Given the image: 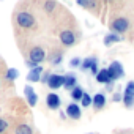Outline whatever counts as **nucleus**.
Wrapping results in <instances>:
<instances>
[{
  "label": "nucleus",
  "instance_id": "obj_1",
  "mask_svg": "<svg viewBox=\"0 0 134 134\" xmlns=\"http://www.w3.org/2000/svg\"><path fill=\"white\" fill-rule=\"evenodd\" d=\"M16 22L22 29H32L35 25V18L27 11H21V13L16 14Z\"/></svg>",
  "mask_w": 134,
  "mask_h": 134
},
{
  "label": "nucleus",
  "instance_id": "obj_2",
  "mask_svg": "<svg viewBox=\"0 0 134 134\" xmlns=\"http://www.w3.org/2000/svg\"><path fill=\"white\" fill-rule=\"evenodd\" d=\"M123 103L128 107H131L134 104V82H128L126 90H125V95H123Z\"/></svg>",
  "mask_w": 134,
  "mask_h": 134
},
{
  "label": "nucleus",
  "instance_id": "obj_3",
  "mask_svg": "<svg viewBox=\"0 0 134 134\" xmlns=\"http://www.w3.org/2000/svg\"><path fill=\"white\" fill-rule=\"evenodd\" d=\"M107 71H109V76H110V81H114V79H118V77H121L123 74H125V71H123V66L118 63V62H114L109 68H107Z\"/></svg>",
  "mask_w": 134,
  "mask_h": 134
},
{
  "label": "nucleus",
  "instance_id": "obj_4",
  "mask_svg": "<svg viewBox=\"0 0 134 134\" xmlns=\"http://www.w3.org/2000/svg\"><path fill=\"white\" fill-rule=\"evenodd\" d=\"M44 57H46V54H44L43 47H33V49L30 51V54H29V60L33 62L35 65L41 63V62L44 60Z\"/></svg>",
  "mask_w": 134,
  "mask_h": 134
},
{
  "label": "nucleus",
  "instance_id": "obj_5",
  "mask_svg": "<svg viewBox=\"0 0 134 134\" xmlns=\"http://www.w3.org/2000/svg\"><path fill=\"white\" fill-rule=\"evenodd\" d=\"M128 27H129V22H128V19H125V18H117V19L112 22V29H114V32H117V33H125V32L128 30Z\"/></svg>",
  "mask_w": 134,
  "mask_h": 134
},
{
  "label": "nucleus",
  "instance_id": "obj_6",
  "mask_svg": "<svg viewBox=\"0 0 134 134\" xmlns=\"http://www.w3.org/2000/svg\"><path fill=\"white\" fill-rule=\"evenodd\" d=\"M63 84H65V76H60V74H51V77L47 81V85L52 90H57V88L63 87Z\"/></svg>",
  "mask_w": 134,
  "mask_h": 134
},
{
  "label": "nucleus",
  "instance_id": "obj_7",
  "mask_svg": "<svg viewBox=\"0 0 134 134\" xmlns=\"http://www.w3.org/2000/svg\"><path fill=\"white\" fill-rule=\"evenodd\" d=\"M60 41L65 44V46H73L76 43V35L71 32V30H63L60 33Z\"/></svg>",
  "mask_w": 134,
  "mask_h": 134
},
{
  "label": "nucleus",
  "instance_id": "obj_8",
  "mask_svg": "<svg viewBox=\"0 0 134 134\" xmlns=\"http://www.w3.org/2000/svg\"><path fill=\"white\" fill-rule=\"evenodd\" d=\"M24 93H25V98H27V103H29V106H36V103H38V96H36V92L30 87V85H27L25 88H24Z\"/></svg>",
  "mask_w": 134,
  "mask_h": 134
},
{
  "label": "nucleus",
  "instance_id": "obj_9",
  "mask_svg": "<svg viewBox=\"0 0 134 134\" xmlns=\"http://www.w3.org/2000/svg\"><path fill=\"white\" fill-rule=\"evenodd\" d=\"M66 115L73 120H79L81 118V107L77 104H68V107H66Z\"/></svg>",
  "mask_w": 134,
  "mask_h": 134
},
{
  "label": "nucleus",
  "instance_id": "obj_10",
  "mask_svg": "<svg viewBox=\"0 0 134 134\" xmlns=\"http://www.w3.org/2000/svg\"><path fill=\"white\" fill-rule=\"evenodd\" d=\"M46 104H47L51 109H58V107H60V98H58V95L49 93V95L46 96Z\"/></svg>",
  "mask_w": 134,
  "mask_h": 134
},
{
  "label": "nucleus",
  "instance_id": "obj_11",
  "mask_svg": "<svg viewBox=\"0 0 134 134\" xmlns=\"http://www.w3.org/2000/svg\"><path fill=\"white\" fill-rule=\"evenodd\" d=\"M41 71H43V68H41V66H36V68L30 70V73L27 74V79H29L30 82H38V81L41 79V77H40Z\"/></svg>",
  "mask_w": 134,
  "mask_h": 134
},
{
  "label": "nucleus",
  "instance_id": "obj_12",
  "mask_svg": "<svg viewBox=\"0 0 134 134\" xmlns=\"http://www.w3.org/2000/svg\"><path fill=\"white\" fill-rule=\"evenodd\" d=\"M92 104L95 106V109H103L104 104H106V96H104L103 93H96V95L93 96V103H92Z\"/></svg>",
  "mask_w": 134,
  "mask_h": 134
},
{
  "label": "nucleus",
  "instance_id": "obj_13",
  "mask_svg": "<svg viewBox=\"0 0 134 134\" xmlns=\"http://www.w3.org/2000/svg\"><path fill=\"white\" fill-rule=\"evenodd\" d=\"M96 81H98L99 84H109V82H110L109 71H107V70H99V73L96 74Z\"/></svg>",
  "mask_w": 134,
  "mask_h": 134
},
{
  "label": "nucleus",
  "instance_id": "obj_14",
  "mask_svg": "<svg viewBox=\"0 0 134 134\" xmlns=\"http://www.w3.org/2000/svg\"><path fill=\"white\" fill-rule=\"evenodd\" d=\"M118 41H121V38L118 35H115V33H109V35L104 36V46H110V44L118 43Z\"/></svg>",
  "mask_w": 134,
  "mask_h": 134
},
{
  "label": "nucleus",
  "instance_id": "obj_15",
  "mask_svg": "<svg viewBox=\"0 0 134 134\" xmlns=\"http://www.w3.org/2000/svg\"><path fill=\"white\" fill-rule=\"evenodd\" d=\"M14 134H33V131H32V128H30L29 125L22 123V125H18V126H16Z\"/></svg>",
  "mask_w": 134,
  "mask_h": 134
},
{
  "label": "nucleus",
  "instance_id": "obj_16",
  "mask_svg": "<svg viewBox=\"0 0 134 134\" xmlns=\"http://www.w3.org/2000/svg\"><path fill=\"white\" fill-rule=\"evenodd\" d=\"M95 65H98L96 58H95V57H88V58H85V60L81 63V68H82V70H87V68H93Z\"/></svg>",
  "mask_w": 134,
  "mask_h": 134
},
{
  "label": "nucleus",
  "instance_id": "obj_17",
  "mask_svg": "<svg viewBox=\"0 0 134 134\" xmlns=\"http://www.w3.org/2000/svg\"><path fill=\"white\" fill-rule=\"evenodd\" d=\"M74 85H76V76H74V74H68V76H65V84H63V87L71 88V87H74Z\"/></svg>",
  "mask_w": 134,
  "mask_h": 134
},
{
  "label": "nucleus",
  "instance_id": "obj_18",
  "mask_svg": "<svg viewBox=\"0 0 134 134\" xmlns=\"http://www.w3.org/2000/svg\"><path fill=\"white\" fill-rule=\"evenodd\" d=\"M18 76H19V71H18L16 68H10V70H7V73H5L7 81H14V79H18Z\"/></svg>",
  "mask_w": 134,
  "mask_h": 134
},
{
  "label": "nucleus",
  "instance_id": "obj_19",
  "mask_svg": "<svg viewBox=\"0 0 134 134\" xmlns=\"http://www.w3.org/2000/svg\"><path fill=\"white\" fill-rule=\"evenodd\" d=\"M71 96H73V99H82V96H84V90L82 88H79V87H74L73 88V92H71Z\"/></svg>",
  "mask_w": 134,
  "mask_h": 134
},
{
  "label": "nucleus",
  "instance_id": "obj_20",
  "mask_svg": "<svg viewBox=\"0 0 134 134\" xmlns=\"http://www.w3.org/2000/svg\"><path fill=\"white\" fill-rule=\"evenodd\" d=\"M81 103H82V106H84V107H88V106L93 103V99L90 98V95H88V93H85V92H84V96H82Z\"/></svg>",
  "mask_w": 134,
  "mask_h": 134
},
{
  "label": "nucleus",
  "instance_id": "obj_21",
  "mask_svg": "<svg viewBox=\"0 0 134 134\" xmlns=\"http://www.w3.org/2000/svg\"><path fill=\"white\" fill-rule=\"evenodd\" d=\"M43 7H44V11H52L55 8V2H46Z\"/></svg>",
  "mask_w": 134,
  "mask_h": 134
},
{
  "label": "nucleus",
  "instance_id": "obj_22",
  "mask_svg": "<svg viewBox=\"0 0 134 134\" xmlns=\"http://www.w3.org/2000/svg\"><path fill=\"white\" fill-rule=\"evenodd\" d=\"M77 5L79 7H93V2H87V0H77Z\"/></svg>",
  "mask_w": 134,
  "mask_h": 134
},
{
  "label": "nucleus",
  "instance_id": "obj_23",
  "mask_svg": "<svg viewBox=\"0 0 134 134\" xmlns=\"http://www.w3.org/2000/svg\"><path fill=\"white\" fill-rule=\"evenodd\" d=\"M8 128V123L3 120V118H0V134H2V132H5V129Z\"/></svg>",
  "mask_w": 134,
  "mask_h": 134
},
{
  "label": "nucleus",
  "instance_id": "obj_24",
  "mask_svg": "<svg viewBox=\"0 0 134 134\" xmlns=\"http://www.w3.org/2000/svg\"><path fill=\"white\" fill-rule=\"evenodd\" d=\"M60 62H62V54L55 55V57H54V60H52V63H54V65H57V63H60Z\"/></svg>",
  "mask_w": 134,
  "mask_h": 134
},
{
  "label": "nucleus",
  "instance_id": "obj_25",
  "mask_svg": "<svg viewBox=\"0 0 134 134\" xmlns=\"http://www.w3.org/2000/svg\"><path fill=\"white\" fill-rule=\"evenodd\" d=\"M81 65V60L79 58H73L71 60V66H79Z\"/></svg>",
  "mask_w": 134,
  "mask_h": 134
},
{
  "label": "nucleus",
  "instance_id": "obj_26",
  "mask_svg": "<svg viewBox=\"0 0 134 134\" xmlns=\"http://www.w3.org/2000/svg\"><path fill=\"white\" fill-rule=\"evenodd\" d=\"M0 82H2V81H0Z\"/></svg>",
  "mask_w": 134,
  "mask_h": 134
}]
</instances>
